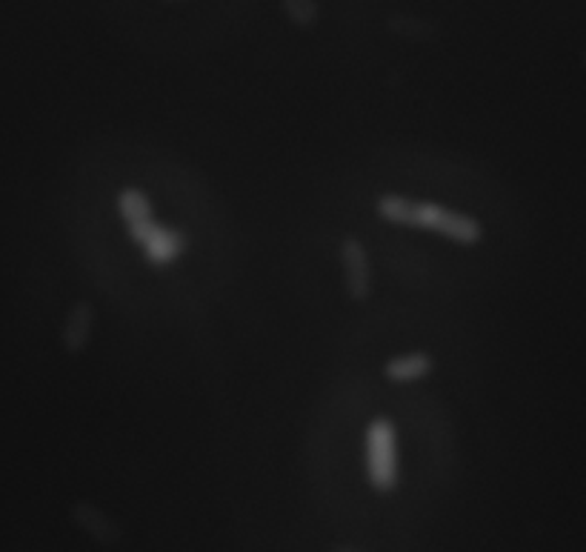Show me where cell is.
Instances as JSON below:
<instances>
[{
  "mask_svg": "<svg viewBox=\"0 0 586 552\" xmlns=\"http://www.w3.org/2000/svg\"><path fill=\"white\" fill-rule=\"evenodd\" d=\"M341 264L350 298H355V301H366L372 289V269L366 246L361 244L357 238H343L341 241Z\"/></svg>",
  "mask_w": 586,
  "mask_h": 552,
  "instance_id": "obj_4",
  "label": "cell"
},
{
  "mask_svg": "<svg viewBox=\"0 0 586 552\" xmlns=\"http://www.w3.org/2000/svg\"><path fill=\"white\" fill-rule=\"evenodd\" d=\"M95 330V307L89 301H78L69 309V316L64 321V330H60V346H64L69 355H78L89 346V338Z\"/></svg>",
  "mask_w": 586,
  "mask_h": 552,
  "instance_id": "obj_6",
  "label": "cell"
},
{
  "mask_svg": "<svg viewBox=\"0 0 586 552\" xmlns=\"http://www.w3.org/2000/svg\"><path fill=\"white\" fill-rule=\"evenodd\" d=\"M118 209H121L123 221H126L129 227V238L141 246L157 227L155 218H152L150 198H146L141 189H123V192L118 195Z\"/></svg>",
  "mask_w": 586,
  "mask_h": 552,
  "instance_id": "obj_5",
  "label": "cell"
},
{
  "mask_svg": "<svg viewBox=\"0 0 586 552\" xmlns=\"http://www.w3.org/2000/svg\"><path fill=\"white\" fill-rule=\"evenodd\" d=\"M186 244H189V241H186L184 232L169 230V227H161V223H157L155 230H152V235L141 244V250L150 264L164 266L169 264V261L178 258V255H184Z\"/></svg>",
  "mask_w": 586,
  "mask_h": 552,
  "instance_id": "obj_7",
  "label": "cell"
},
{
  "mask_svg": "<svg viewBox=\"0 0 586 552\" xmlns=\"http://www.w3.org/2000/svg\"><path fill=\"white\" fill-rule=\"evenodd\" d=\"M284 12L289 15V21L300 30H309L318 21V7L314 0H284Z\"/></svg>",
  "mask_w": 586,
  "mask_h": 552,
  "instance_id": "obj_9",
  "label": "cell"
},
{
  "mask_svg": "<svg viewBox=\"0 0 586 552\" xmlns=\"http://www.w3.org/2000/svg\"><path fill=\"white\" fill-rule=\"evenodd\" d=\"M71 521L80 532L92 538L95 544L100 547H118L123 541L121 523L114 521L112 516H107V509L95 507L92 501H75L69 509Z\"/></svg>",
  "mask_w": 586,
  "mask_h": 552,
  "instance_id": "obj_3",
  "label": "cell"
},
{
  "mask_svg": "<svg viewBox=\"0 0 586 552\" xmlns=\"http://www.w3.org/2000/svg\"><path fill=\"white\" fill-rule=\"evenodd\" d=\"M366 473L372 487L380 493H389L398 484L395 427L389 418H375L366 430Z\"/></svg>",
  "mask_w": 586,
  "mask_h": 552,
  "instance_id": "obj_2",
  "label": "cell"
},
{
  "mask_svg": "<svg viewBox=\"0 0 586 552\" xmlns=\"http://www.w3.org/2000/svg\"><path fill=\"white\" fill-rule=\"evenodd\" d=\"M432 373V355L429 352H409V355H398L384 366V375L395 384H409L423 375Z\"/></svg>",
  "mask_w": 586,
  "mask_h": 552,
  "instance_id": "obj_8",
  "label": "cell"
},
{
  "mask_svg": "<svg viewBox=\"0 0 586 552\" xmlns=\"http://www.w3.org/2000/svg\"><path fill=\"white\" fill-rule=\"evenodd\" d=\"M378 216L389 223L400 227H418V230H432L438 235H446L457 244H478L484 238V227L478 218L450 212L438 203H414L400 198V195H384L378 198Z\"/></svg>",
  "mask_w": 586,
  "mask_h": 552,
  "instance_id": "obj_1",
  "label": "cell"
}]
</instances>
